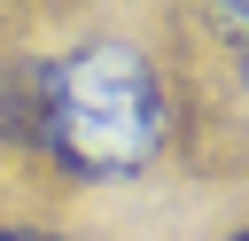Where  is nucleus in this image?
Here are the masks:
<instances>
[{
	"instance_id": "nucleus-1",
	"label": "nucleus",
	"mask_w": 249,
	"mask_h": 241,
	"mask_svg": "<svg viewBox=\"0 0 249 241\" xmlns=\"http://www.w3.org/2000/svg\"><path fill=\"white\" fill-rule=\"evenodd\" d=\"M23 124L54 171L109 187V179H140L163 163L179 101H171L163 62L140 39L101 31V39H78L31 70V117Z\"/></svg>"
},
{
	"instance_id": "nucleus-2",
	"label": "nucleus",
	"mask_w": 249,
	"mask_h": 241,
	"mask_svg": "<svg viewBox=\"0 0 249 241\" xmlns=\"http://www.w3.org/2000/svg\"><path fill=\"white\" fill-rule=\"evenodd\" d=\"M195 39H202L210 54L249 47V0H195Z\"/></svg>"
},
{
	"instance_id": "nucleus-3",
	"label": "nucleus",
	"mask_w": 249,
	"mask_h": 241,
	"mask_svg": "<svg viewBox=\"0 0 249 241\" xmlns=\"http://www.w3.org/2000/svg\"><path fill=\"white\" fill-rule=\"evenodd\" d=\"M218 101H226V117H233V124H249V47L218 54Z\"/></svg>"
},
{
	"instance_id": "nucleus-4",
	"label": "nucleus",
	"mask_w": 249,
	"mask_h": 241,
	"mask_svg": "<svg viewBox=\"0 0 249 241\" xmlns=\"http://www.w3.org/2000/svg\"><path fill=\"white\" fill-rule=\"evenodd\" d=\"M0 241H54L47 225H0Z\"/></svg>"
},
{
	"instance_id": "nucleus-5",
	"label": "nucleus",
	"mask_w": 249,
	"mask_h": 241,
	"mask_svg": "<svg viewBox=\"0 0 249 241\" xmlns=\"http://www.w3.org/2000/svg\"><path fill=\"white\" fill-rule=\"evenodd\" d=\"M226 241H249V225H241V233H226Z\"/></svg>"
}]
</instances>
